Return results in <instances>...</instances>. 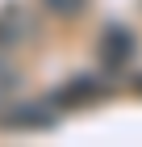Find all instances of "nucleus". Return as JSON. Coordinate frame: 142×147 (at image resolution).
I'll list each match as a JSON object with an SVG mask.
<instances>
[{
    "label": "nucleus",
    "instance_id": "nucleus-7",
    "mask_svg": "<svg viewBox=\"0 0 142 147\" xmlns=\"http://www.w3.org/2000/svg\"><path fill=\"white\" fill-rule=\"evenodd\" d=\"M134 92H142V76H134Z\"/></svg>",
    "mask_w": 142,
    "mask_h": 147
},
{
    "label": "nucleus",
    "instance_id": "nucleus-5",
    "mask_svg": "<svg viewBox=\"0 0 142 147\" xmlns=\"http://www.w3.org/2000/svg\"><path fill=\"white\" fill-rule=\"evenodd\" d=\"M17 88H21V67H17V59L9 51H0V105L9 101Z\"/></svg>",
    "mask_w": 142,
    "mask_h": 147
},
{
    "label": "nucleus",
    "instance_id": "nucleus-2",
    "mask_svg": "<svg viewBox=\"0 0 142 147\" xmlns=\"http://www.w3.org/2000/svg\"><path fill=\"white\" fill-rule=\"evenodd\" d=\"M55 105L59 109H88V105H100V101H109L113 97V84H109V76L100 71V76H92V71H79V76H71V80H63L55 92Z\"/></svg>",
    "mask_w": 142,
    "mask_h": 147
},
{
    "label": "nucleus",
    "instance_id": "nucleus-1",
    "mask_svg": "<svg viewBox=\"0 0 142 147\" xmlns=\"http://www.w3.org/2000/svg\"><path fill=\"white\" fill-rule=\"evenodd\" d=\"M92 55H96V67L105 71V76H121V71H130L134 55H138V38H134V30H130V25L109 21V25L96 34Z\"/></svg>",
    "mask_w": 142,
    "mask_h": 147
},
{
    "label": "nucleus",
    "instance_id": "nucleus-6",
    "mask_svg": "<svg viewBox=\"0 0 142 147\" xmlns=\"http://www.w3.org/2000/svg\"><path fill=\"white\" fill-rule=\"evenodd\" d=\"M88 4H92V0H42V9L50 13V17H59V21H75V17H84Z\"/></svg>",
    "mask_w": 142,
    "mask_h": 147
},
{
    "label": "nucleus",
    "instance_id": "nucleus-4",
    "mask_svg": "<svg viewBox=\"0 0 142 147\" xmlns=\"http://www.w3.org/2000/svg\"><path fill=\"white\" fill-rule=\"evenodd\" d=\"M59 105L55 97H33V101H21L13 105V109L0 113V126H9V130H50V126L59 122Z\"/></svg>",
    "mask_w": 142,
    "mask_h": 147
},
{
    "label": "nucleus",
    "instance_id": "nucleus-3",
    "mask_svg": "<svg viewBox=\"0 0 142 147\" xmlns=\"http://www.w3.org/2000/svg\"><path fill=\"white\" fill-rule=\"evenodd\" d=\"M38 38V17L25 0H4L0 4V51H21Z\"/></svg>",
    "mask_w": 142,
    "mask_h": 147
}]
</instances>
